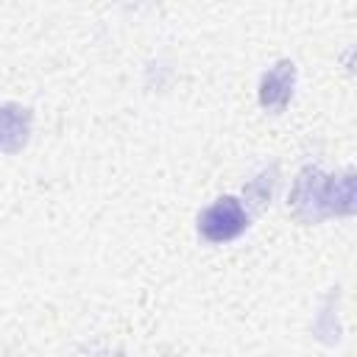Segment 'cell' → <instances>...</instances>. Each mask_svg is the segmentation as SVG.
I'll list each match as a JSON object with an SVG mask.
<instances>
[{
    "instance_id": "6da1fadb",
    "label": "cell",
    "mask_w": 357,
    "mask_h": 357,
    "mask_svg": "<svg viewBox=\"0 0 357 357\" xmlns=\"http://www.w3.org/2000/svg\"><path fill=\"white\" fill-rule=\"evenodd\" d=\"M290 212L304 223H321L329 215V176L318 165H304L290 190Z\"/></svg>"
},
{
    "instance_id": "7a4b0ae2",
    "label": "cell",
    "mask_w": 357,
    "mask_h": 357,
    "mask_svg": "<svg viewBox=\"0 0 357 357\" xmlns=\"http://www.w3.org/2000/svg\"><path fill=\"white\" fill-rule=\"evenodd\" d=\"M245 229H248V209L234 195H220L198 215V234L212 245L231 243L240 234H245Z\"/></svg>"
},
{
    "instance_id": "3957f363",
    "label": "cell",
    "mask_w": 357,
    "mask_h": 357,
    "mask_svg": "<svg viewBox=\"0 0 357 357\" xmlns=\"http://www.w3.org/2000/svg\"><path fill=\"white\" fill-rule=\"evenodd\" d=\"M293 92H296V64L290 59H279L259 75L257 98L265 112H273V114L284 112L287 103L293 100Z\"/></svg>"
},
{
    "instance_id": "277c9868",
    "label": "cell",
    "mask_w": 357,
    "mask_h": 357,
    "mask_svg": "<svg viewBox=\"0 0 357 357\" xmlns=\"http://www.w3.org/2000/svg\"><path fill=\"white\" fill-rule=\"evenodd\" d=\"M31 128H33V112L22 103H0V153H20L28 139H31Z\"/></svg>"
},
{
    "instance_id": "5b68a950",
    "label": "cell",
    "mask_w": 357,
    "mask_h": 357,
    "mask_svg": "<svg viewBox=\"0 0 357 357\" xmlns=\"http://www.w3.org/2000/svg\"><path fill=\"white\" fill-rule=\"evenodd\" d=\"M357 209V176L351 167L329 176V215L351 218Z\"/></svg>"
},
{
    "instance_id": "8992f818",
    "label": "cell",
    "mask_w": 357,
    "mask_h": 357,
    "mask_svg": "<svg viewBox=\"0 0 357 357\" xmlns=\"http://www.w3.org/2000/svg\"><path fill=\"white\" fill-rule=\"evenodd\" d=\"M335 296H337V293H329V296H326V301L321 304L318 321H315V335H318V340H324V343H337V340H340V324H337Z\"/></svg>"
},
{
    "instance_id": "52a82bcc",
    "label": "cell",
    "mask_w": 357,
    "mask_h": 357,
    "mask_svg": "<svg viewBox=\"0 0 357 357\" xmlns=\"http://www.w3.org/2000/svg\"><path fill=\"white\" fill-rule=\"evenodd\" d=\"M273 187H276V167L271 170H262L259 176H254L248 184H245V198L254 204V206H265L273 195Z\"/></svg>"
}]
</instances>
